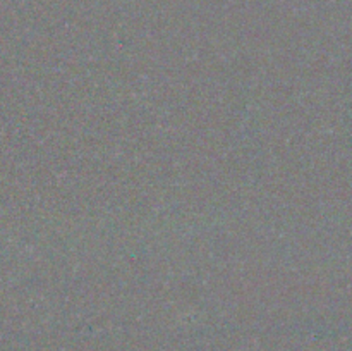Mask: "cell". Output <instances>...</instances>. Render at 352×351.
Wrapping results in <instances>:
<instances>
[]
</instances>
